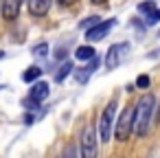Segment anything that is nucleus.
I'll use <instances>...</instances> for the list:
<instances>
[{
	"mask_svg": "<svg viewBox=\"0 0 160 158\" xmlns=\"http://www.w3.org/2000/svg\"><path fill=\"white\" fill-rule=\"evenodd\" d=\"M153 110H156V99L151 92L142 94L138 99V103L134 105V134L136 136H147L151 119H153Z\"/></svg>",
	"mask_w": 160,
	"mask_h": 158,
	"instance_id": "obj_1",
	"label": "nucleus"
},
{
	"mask_svg": "<svg viewBox=\"0 0 160 158\" xmlns=\"http://www.w3.org/2000/svg\"><path fill=\"white\" fill-rule=\"evenodd\" d=\"M132 132H134V108H125L114 123V138L125 143V140H129Z\"/></svg>",
	"mask_w": 160,
	"mask_h": 158,
	"instance_id": "obj_2",
	"label": "nucleus"
},
{
	"mask_svg": "<svg viewBox=\"0 0 160 158\" xmlns=\"http://www.w3.org/2000/svg\"><path fill=\"white\" fill-rule=\"evenodd\" d=\"M114 121H116V101L108 103L103 114H101V121H99V138L103 143H108L112 138V127H114Z\"/></svg>",
	"mask_w": 160,
	"mask_h": 158,
	"instance_id": "obj_3",
	"label": "nucleus"
},
{
	"mask_svg": "<svg viewBox=\"0 0 160 158\" xmlns=\"http://www.w3.org/2000/svg\"><path fill=\"white\" fill-rule=\"evenodd\" d=\"M79 156L81 158H97L99 156V145H97V134H94V127H86L83 134H81V149H79Z\"/></svg>",
	"mask_w": 160,
	"mask_h": 158,
	"instance_id": "obj_4",
	"label": "nucleus"
},
{
	"mask_svg": "<svg viewBox=\"0 0 160 158\" xmlns=\"http://www.w3.org/2000/svg\"><path fill=\"white\" fill-rule=\"evenodd\" d=\"M114 27H116V20H114V18H112V20H103V22L99 20L97 24H92V27L86 31V40H88V42H99V40H103Z\"/></svg>",
	"mask_w": 160,
	"mask_h": 158,
	"instance_id": "obj_5",
	"label": "nucleus"
},
{
	"mask_svg": "<svg viewBox=\"0 0 160 158\" xmlns=\"http://www.w3.org/2000/svg\"><path fill=\"white\" fill-rule=\"evenodd\" d=\"M48 92H51V88H48L46 81L33 84V88H31V92H29V99H27V108H38V103H42V101L48 97Z\"/></svg>",
	"mask_w": 160,
	"mask_h": 158,
	"instance_id": "obj_6",
	"label": "nucleus"
},
{
	"mask_svg": "<svg viewBox=\"0 0 160 158\" xmlns=\"http://www.w3.org/2000/svg\"><path fill=\"white\" fill-rule=\"evenodd\" d=\"M125 51H129V44L127 42H121V44H114L110 51H108V55H105V66L112 70V68H116L121 62H123V57H125Z\"/></svg>",
	"mask_w": 160,
	"mask_h": 158,
	"instance_id": "obj_7",
	"label": "nucleus"
},
{
	"mask_svg": "<svg viewBox=\"0 0 160 158\" xmlns=\"http://www.w3.org/2000/svg\"><path fill=\"white\" fill-rule=\"evenodd\" d=\"M20 7H22V0H2V3H0L2 18L5 20H16L18 13H20Z\"/></svg>",
	"mask_w": 160,
	"mask_h": 158,
	"instance_id": "obj_8",
	"label": "nucleus"
},
{
	"mask_svg": "<svg viewBox=\"0 0 160 158\" xmlns=\"http://www.w3.org/2000/svg\"><path fill=\"white\" fill-rule=\"evenodd\" d=\"M97 68H99V57L94 55L92 59H88V64H86L83 68H79V70L75 73V79H77L79 84H86V81H88V77H90Z\"/></svg>",
	"mask_w": 160,
	"mask_h": 158,
	"instance_id": "obj_9",
	"label": "nucleus"
},
{
	"mask_svg": "<svg viewBox=\"0 0 160 158\" xmlns=\"http://www.w3.org/2000/svg\"><path fill=\"white\" fill-rule=\"evenodd\" d=\"M27 3H29V11H31L35 18H42V16L48 13L53 0H27Z\"/></svg>",
	"mask_w": 160,
	"mask_h": 158,
	"instance_id": "obj_10",
	"label": "nucleus"
},
{
	"mask_svg": "<svg viewBox=\"0 0 160 158\" xmlns=\"http://www.w3.org/2000/svg\"><path fill=\"white\" fill-rule=\"evenodd\" d=\"M42 77V68L40 66H29L24 73H22V81H27V84H31V81H35V79H40Z\"/></svg>",
	"mask_w": 160,
	"mask_h": 158,
	"instance_id": "obj_11",
	"label": "nucleus"
},
{
	"mask_svg": "<svg viewBox=\"0 0 160 158\" xmlns=\"http://www.w3.org/2000/svg\"><path fill=\"white\" fill-rule=\"evenodd\" d=\"M75 55H77V59H92V57L97 55V51H94L92 46H79Z\"/></svg>",
	"mask_w": 160,
	"mask_h": 158,
	"instance_id": "obj_12",
	"label": "nucleus"
},
{
	"mask_svg": "<svg viewBox=\"0 0 160 158\" xmlns=\"http://www.w3.org/2000/svg\"><path fill=\"white\" fill-rule=\"evenodd\" d=\"M70 70H72V64H70V62H66V64L59 68V73L55 75V81H57V84H62V81H64V79L70 75Z\"/></svg>",
	"mask_w": 160,
	"mask_h": 158,
	"instance_id": "obj_13",
	"label": "nucleus"
},
{
	"mask_svg": "<svg viewBox=\"0 0 160 158\" xmlns=\"http://www.w3.org/2000/svg\"><path fill=\"white\" fill-rule=\"evenodd\" d=\"M145 20H147V24H156V22L160 20V9H153V11H149Z\"/></svg>",
	"mask_w": 160,
	"mask_h": 158,
	"instance_id": "obj_14",
	"label": "nucleus"
},
{
	"mask_svg": "<svg viewBox=\"0 0 160 158\" xmlns=\"http://www.w3.org/2000/svg\"><path fill=\"white\" fill-rule=\"evenodd\" d=\"M138 9H140L142 13H149V11H153V9H156V5L151 3V0H147V3H140V5H138Z\"/></svg>",
	"mask_w": 160,
	"mask_h": 158,
	"instance_id": "obj_15",
	"label": "nucleus"
},
{
	"mask_svg": "<svg viewBox=\"0 0 160 158\" xmlns=\"http://www.w3.org/2000/svg\"><path fill=\"white\" fill-rule=\"evenodd\" d=\"M62 158H77V147H75V145H68Z\"/></svg>",
	"mask_w": 160,
	"mask_h": 158,
	"instance_id": "obj_16",
	"label": "nucleus"
},
{
	"mask_svg": "<svg viewBox=\"0 0 160 158\" xmlns=\"http://www.w3.org/2000/svg\"><path fill=\"white\" fill-rule=\"evenodd\" d=\"M46 51H48V44H46V42H42V44H38V46L33 48L35 55H46Z\"/></svg>",
	"mask_w": 160,
	"mask_h": 158,
	"instance_id": "obj_17",
	"label": "nucleus"
},
{
	"mask_svg": "<svg viewBox=\"0 0 160 158\" xmlns=\"http://www.w3.org/2000/svg\"><path fill=\"white\" fill-rule=\"evenodd\" d=\"M136 86H138V88H149V77H147V75H140V77L136 79Z\"/></svg>",
	"mask_w": 160,
	"mask_h": 158,
	"instance_id": "obj_18",
	"label": "nucleus"
},
{
	"mask_svg": "<svg viewBox=\"0 0 160 158\" xmlns=\"http://www.w3.org/2000/svg\"><path fill=\"white\" fill-rule=\"evenodd\" d=\"M97 22H99V16H92V18H88L86 22H81V27H83V29H90V27L97 24Z\"/></svg>",
	"mask_w": 160,
	"mask_h": 158,
	"instance_id": "obj_19",
	"label": "nucleus"
},
{
	"mask_svg": "<svg viewBox=\"0 0 160 158\" xmlns=\"http://www.w3.org/2000/svg\"><path fill=\"white\" fill-rule=\"evenodd\" d=\"M72 3H75V0H57V5H59V7H70Z\"/></svg>",
	"mask_w": 160,
	"mask_h": 158,
	"instance_id": "obj_20",
	"label": "nucleus"
},
{
	"mask_svg": "<svg viewBox=\"0 0 160 158\" xmlns=\"http://www.w3.org/2000/svg\"><path fill=\"white\" fill-rule=\"evenodd\" d=\"M92 3H105V0H92Z\"/></svg>",
	"mask_w": 160,
	"mask_h": 158,
	"instance_id": "obj_21",
	"label": "nucleus"
},
{
	"mask_svg": "<svg viewBox=\"0 0 160 158\" xmlns=\"http://www.w3.org/2000/svg\"><path fill=\"white\" fill-rule=\"evenodd\" d=\"M2 57H5V53H2V51H0V59H2Z\"/></svg>",
	"mask_w": 160,
	"mask_h": 158,
	"instance_id": "obj_22",
	"label": "nucleus"
},
{
	"mask_svg": "<svg viewBox=\"0 0 160 158\" xmlns=\"http://www.w3.org/2000/svg\"><path fill=\"white\" fill-rule=\"evenodd\" d=\"M158 121H160V108H158Z\"/></svg>",
	"mask_w": 160,
	"mask_h": 158,
	"instance_id": "obj_23",
	"label": "nucleus"
},
{
	"mask_svg": "<svg viewBox=\"0 0 160 158\" xmlns=\"http://www.w3.org/2000/svg\"><path fill=\"white\" fill-rule=\"evenodd\" d=\"M0 3H2V0H0Z\"/></svg>",
	"mask_w": 160,
	"mask_h": 158,
	"instance_id": "obj_24",
	"label": "nucleus"
},
{
	"mask_svg": "<svg viewBox=\"0 0 160 158\" xmlns=\"http://www.w3.org/2000/svg\"><path fill=\"white\" fill-rule=\"evenodd\" d=\"M22 3H24V0H22Z\"/></svg>",
	"mask_w": 160,
	"mask_h": 158,
	"instance_id": "obj_25",
	"label": "nucleus"
}]
</instances>
